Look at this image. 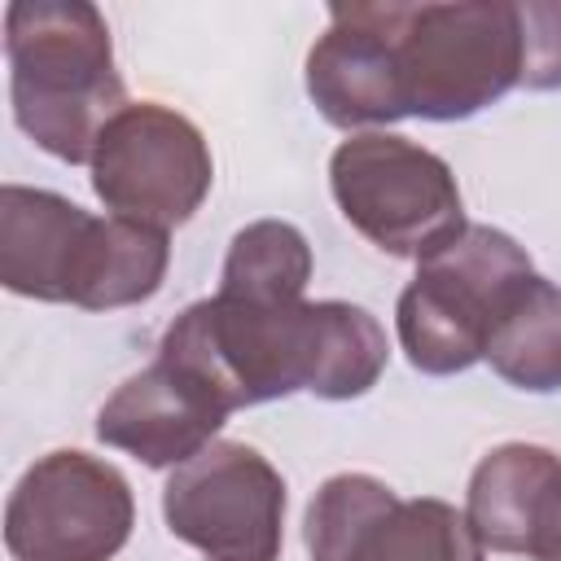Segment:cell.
I'll return each mask as SVG.
<instances>
[{"mask_svg": "<svg viewBox=\"0 0 561 561\" xmlns=\"http://www.w3.org/2000/svg\"><path fill=\"white\" fill-rule=\"evenodd\" d=\"M158 355L202 377L228 412L272 403L285 394L359 399L390 359L381 320L342 298L324 302H188L162 333Z\"/></svg>", "mask_w": 561, "mask_h": 561, "instance_id": "obj_1", "label": "cell"}, {"mask_svg": "<svg viewBox=\"0 0 561 561\" xmlns=\"http://www.w3.org/2000/svg\"><path fill=\"white\" fill-rule=\"evenodd\" d=\"M13 123L57 162H92L96 136L127 105L110 22L88 0H13L4 9Z\"/></svg>", "mask_w": 561, "mask_h": 561, "instance_id": "obj_2", "label": "cell"}, {"mask_svg": "<svg viewBox=\"0 0 561 561\" xmlns=\"http://www.w3.org/2000/svg\"><path fill=\"white\" fill-rule=\"evenodd\" d=\"M408 118L460 123L522 88L517 0H373Z\"/></svg>", "mask_w": 561, "mask_h": 561, "instance_id": "obj_3", "label": "cell"}, {"mask_svg": "<svg viewBox=\"0 0 561 561\" xmlns=\"http://www.w3.org/2000/svg\"><path fill=\"white\" fill-rule=\"evenodd\" d=\"M530 276L526 245L491 224H469L456 241L425 254L394 302L408 364L425 377H451L486 359L491 329Z\"/></svg>", "mask_w": 561, "mask_h": 561, "instance_id": "obj_4", "label": "cell"}, {"mask_svg": "<svg viewBox=\"0 0 561 561\" xmlns=\"http://www.w3.org/2000/svg\"><path fill=\"white\" fill-rule=\"evenodd\" d=\"M342 219L390 259H425L456 241L469 219L451 167L394 131H355L329 158Z\"/></svg>", "mask_w": 561, "mask_h": 561, "instance_id": "obj_5", "label": "cell"}, {"mask_svg": "<svg viewBox=\"0 0 561 561\" xmlns=\"http://www.w3.org/2000/svg\"><path fill=\"white\" fill-rule=\"evenodd\" d=\"M88 167L110 215L162 232L188 224L215 184L202 127L158 101H127L96 136Z\"/></svg>", "mask_w": 561, "mask_h": 561, "instance_id": "obj_6", "label": "cell"}, {"mask_svg": "<svg viewBox=\"0 0 561 561\" xmlns=\"http://www.w3.org/2000/svg\"><path fill=\"white\" fill-rule=\"evenodd\" d=\"M136 526L127 478L79 447L39 456L9 491L4 548L13 561H114Z\"/></svg>", "mask_w": 561, "mask_h": 561, "instance_id": "obj_7", "label": "cell"}, {"mask_svg": "<svg viewBox=\"0 0 561 561\" xmlns=\"http://www.w3.org/2000/svg\"><path fill=\"white\" fill-rule=\"evenodd\" d=\"M167 530L206 561H280L285 478L250 443L215 438L162 486Z\"/></svg>", "mask_w": 561, "mask_h": 561, "instance_id": "obj_8", "label": "cell"}, {"mask_svg": "<svg viewBox=\"0 0 561 561\" xmlns=\"http://www.w3.org/2000/svg\"><path fill=\"white\" fill-rule=\"evenodd\" d=\"M311 561H482L469 517L434 495L403 500L373 473H333L307 504Z\"/></svg>", "mask_w": 561, "mask_h": 561, "instance_id": "obj_9", "label": "cell"}, {"mask_svg": "<svg viewBox=\"0 0 561 561\" xmlns=\"http://www.w3.org/2000/svg\"><path fill=\"white\" fill-rule=\"evenodd\" d=\"M114 215H88L53 188H0V280L9 294L92 311Z\"/></svg>", "mask_w": 561, "mask_h": 561, "instance_id": "obj_10", "label": "cell"}, {"mask_svg": "<svg viewBox=\"0 0 561 561\" xmlns=\"http://www.w3.org/2000/svg\"><path fill=\"white\" fill-rule=\"evenodd\" d=\"M232 412L188 368L153 355L149 368L131 373L96 412V438L136 456L145 469H175L215 443Z\"/></svg>", "mask_w": 561, "mask_h": 561, "instance_id": "obj_11", "label": "cell"}, {"mask_svg": "<svg viewBox=\"0 0 561 561\" xmlns=\"http://www.w3.org/2000/svg\"><path fill=\"white\" fill-rule=\"evenodd\" d=\"M465 517L491 552L561 561V456L539 443L491 447L469 473Z\"/></svg>", "mask_w": 561, "mask_h": 561, "instance_id": "obj_12", "label": "cell"}, {"mask_svg": "<svg viewBox=\"0 0 561 561\" xmlns=\"http://www.w3.org/2000/svg\"><path fill=\"white\" fill-rule=\"evenodd\" d=\"M307 96L316 101L324 123L342 131L408 118L394 83V57L373 0L329 9V31L307 53Z\"/></svg>", "mask_w": 561, "mask_h": 561, "instance_id": "obj_13", "label": "cell"}, {"mask_svg": "<svg viewBox=\"0 0 561 561\" xmlns=\"http://www.w3.org/2000/svg\"><path fill=\"white\" fill-rule=\"evenodd\" d=\"M486 364L517 390L552 394L561 390V285L530 276L486 342Z\"/></svg>", "mask_w": 561, "mask_h": 561, "instance_id": "obj_14", "label": "cell"}, {"mask_svg": "<svg viewBox=\"0 0 561 561\" xmlns=\"http://www.w3.org/2000/svg\"><path fill=\"white\" fill-rule=\"evenodd\" d=\"M311 280V245L285 219L245 224L219 272V294L237 302H298Z\"/></svg>", "mask_w": 561, "mask_h": 561, "instance_id": "obj_15", "label": "cell"}, {"mask_svg": "<svg viewBox=\"0 0 561 561\" xmlns=\"http://www.w3.org/2000/svg\"><path fill=\"white\" fill-rule=\"evenodd\" d=\"M522 18V88H561V0H517Z\"/></svg>", "mask_w": 561, "mask_h": 561, "instance_id": "obj_16", "label": "cell"}]
</instances>
